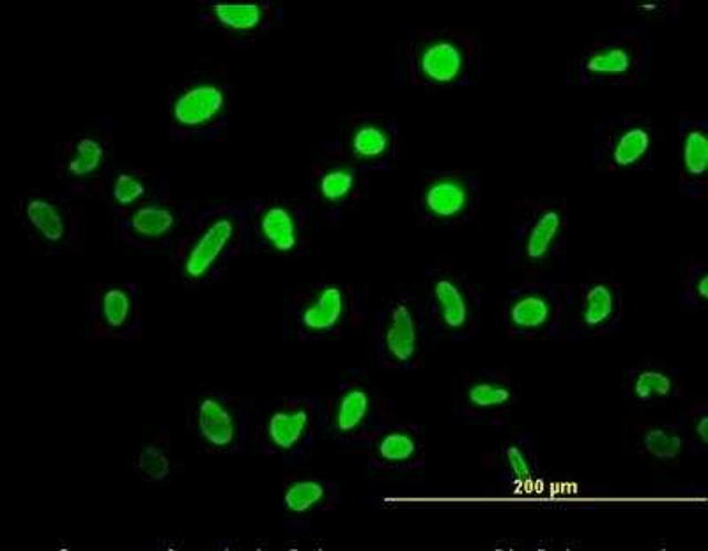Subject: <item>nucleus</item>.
<instances>
[{"instance_id":"7ed1b4c3","label":"nucleus","mask_w":708,"mask_h":551,"mask_svg":"<svg viewBox=\"0 0 708 551\" xmlns=\"http://www.w3.org/2000/svg\"><path fill=\"white\" fill-rule=\"evenodd\" d=\"M597 144L607 169H646L654 158L655 128L643 114H607L598 128Z\"/></svg>"},{"instance_id":"6ab92c4d","label":"nucleus","mask_w":708,"mask_h":551,"mask_svg":"<svg viewBox=\"0 0 708 551\" xmlns=\"http://www.w3.org/2000/svg\"><path fill=\"white\" fill-rule=\"evenodd\" d=\"M310 415L305 408L279 409L266 424V433L274 449L291 450L309 432Z\"/></svg>"},{"instance_id":"473e14b6","label":"nucleus","mask_w":708,"mask_h":551,"mask_svg":"<svg viewBox=\"0 0 708 551\" xmlns=\"http://www.w3.org/2000/svg\"><path fill=\"white\" fill-rule=\"evenodd\" d=\"M507 462L512 470L513 477L519 480L530 479L531 477V461L528 458V454L518 447V445H510L507 447Z\"/></svg>"},{"instance_id":"9b49d317","label":"nucleus","mask_w":708,"mask_h":551,"mask_svg":"<svg viewBox=\"0 0 708 551\" xmlns=\"http://www.w3.org/2000/svg\"><path fill=\"white\" fill-rule=\"evenodd\" d=\"M622 316V297L618 288L607 281H593L584 285L575 309V323L586 335L606 334Z\"/></svg>"},{"instance_id":"a878e982","label":"nucleus","mask_w":708,"mask_h":551,"mask_svg":"<svg viewBox=\"0 0 708 551\" xmlns=\"http://www.w3.org/2000/svg\"><path fill=\"white\" fill-rule=\"evenodd\" d=\"M684 447H686L684 436L671 427H648L643 433V449L657 461H675Z\"/></svg>"},{"instance_id":"c756f323","label":"nucleus","mask_w":708,"mask_h":551,"mask_svg":"<svg viewBox=\"0 0 708 551\" xmlns=\"http://www.w3.org/2000/svg\"><path fill=\"white\" fill-rule=\"evenodd\" d=\"M146 183L138 179V176L129 173H121L115 176L114 185H112V197L115 205L132 206L146 196Z\"/></svg>"},{"instance_id":"b1692460","label":"nucleus","mask_w":708,"mask_h":551,"mask_svg":"<svg viewBox=\"0 0 708 551\" xmlns=\"http://www.w3.org/2000/svg\"><path fill=\"white\" fill-rule=\"evenodd\" d=\"M371 414V392L365 387H351L342 392L335 405L336 432L353 433L360 429Z\"/></svg>"},{"instance_id":"7c9ffc66","label":"nucleus","mask_w":708,"mask_h":551,"mask_svg":"<svg viewBox=\"0 0 708 551\" xmlns=\"http://www.w3.org/2000/svg\"><path fill=\"white\" fill-rule=\"evenodd\" d=\"M686 302L693 309H707L708 305V267L695 264L690 268L686 284Z\"/></svg>"},{"instance_id":"2f4dec72","label":"nucleus","mask_w":708,"mask_h":551,"mask_svg":"<svg viewBox=\"0 0 708 551\" xmlns=\"http://www.w3.org/2000/svg\"><path fill=\"white\" fill-rule=\"evenodd\" d=\"M137 470L149 480H164L170 470V461L162 450L147 447L137 458Z\"/></svg>"},{"instance_id":"dca6fc26","label":"nucleus","mask_w":708,"mask_h":551,"mask_svg":"<svg viewBox=\"0 0 708 551\" xmlns=\"http://www.w3.org/2000/svg\"><path fill=\"white\" fill-rule=\"evenodd\" d=\"M257 231L277 252H292L300 245V220L288 206L273 205L266 208L257 220Z\"/></svg>"},{"instance_id":"412c9836","label":"nucleus","mask_w":708,"mask_h":551,"mask_svg":"<svg viewBox=\"0 0 708 551\" xmlns=\"http://www.w3.org/2000/svg\"><path fill=\"white\" fill-rule=\"evenodd\" d=\"M212 20L232 34H250L266 23V8L261 4H212Z\"/></svg>"},{"instance_id":"423d86ee","label":"nucleus","mask_w":708,"mask_h":551,"mask_svg":"<svg viewBox=\"0 0 708 551\" xmlns=\"http://www.w3.org/2000/svg\"><path fill=\"white\" fill-rule=\"evenodd\" d=\"M477 179L460 173H441L424 179L416 206L427 222L459 226L477 209Z\"/></svg>"},{"instance_id":"aec40b11","label":"nucleus","mask_w":708,"mask_h":551,"mask_svg":"<svg viewBox=\"0 0 708 551\" xmlns=\"http://www.w3.org/2000/svg\"><path fill=\"white\" fill-rule=\"evenodd\" d=\"M677 391V376L663 367H639L631 376V394L642 403L669 399Z\"/></svg>"},{"instance_id":"f3484780","label":"nucleus","mask_w":708,"mask_h":551,"mask_svg":"<svg viewBox=\"0 0 708 551\" xmlns=\"http://www.w3.org/2000/svg\"><path fill=\"white\" fill-rule=\"evenodd\" d=\"M23 220L32 232L49 243H61L67 235L66 215L53 200L32 196L23 202Z\"/></svg>"},{"instance_id":"f03ea898","label":"nucleus","mask_w":708,"mask_h":551,"mask_svg":"<svg viewBox=\"0 0 708 551\" xmlns=\"http://www.w3.org/2000/svg\"><path fill=\"white\" fill-rule=\"evenodd\" d=\"M648 64V46L636 34L597 41L577 59L581 85H636Z\"/></svg>"},{"instance_id":"393cba45","label":"nucleus","mask_w":708,"mask_h":551,"mask_svg":"<svg viewBox=\"0 0 708 551\" xmlns=\"http://www.w3.org/2000/svg\"><path fill=\"white\" fill-rule=\"evenodd\" d=\"M176 214L164 205H149L138 208L129 218L133 235L144 240H162L176 227Z\"/></svg>"},{"instance_id":"a211bd4d","label":"nucleus","mask_w":708,"mask_h":551,"mask_svg":"<svg viewBox=\"0 0 708 551\" xmlns=\"http://www.w3.org/2000/svg\"><path fill=\"white\" fill-rule=\"evenodd\" d=\"M360 170L351 162H336L319 174L317 194L330 206L347 205L358 194Z\"/></svg>"},{"instance_id":"cd10ccee","label":"nucleus","mask_w":708,"mask_h":551,"mask_svg":"<svg viewBox=\"0 0 708 551\" xmlns=\"http://www.w3.org/2000/svg\"><path fill=\"white\" fill-rule=\"evenodd\" d=\"M327 498V489L319 480H298L285 493V509L294 514L312 511Z\"/></svg>"},{"instance_id":"9d476101","label":"nucleus","mask_w":708,"mask_h":551,"mask_svg":"<svg viewBox=\"0 0 708 551\" xmlns=\"http://www.w3.org/2000/svg\"><path fill=\"white\" fill-rule=\"evenodd\" d=\"M395 123L383 117H362L345 132L344 153L351 164L383 165L394 156Z\"/></svg>"},{"instance_id":"20e7f679","label":"nucleus","mask_w":708,"mask_h":551,"mask_svg":"<svg viewBox=\"0 0 708 551\" xmlns=\"http://www.w3.org/2000/svg\"><path fill=\"white\" fill-rule=\"evenodd\" d=\"M433 320L439 334L468 339L478 323V299L465 276L454 270H438L427 281Z\"/></svg>"},{"instance_id":"f257e3e1","label":"nucleus","mask_w":708,"mask_h":551,"mask_svg":"<svg viewBox=\"0 0 708 551\" xmlns=\"http://www.w3.org/2000/svg\"><path fill=\"white\" fill-rule=\"evenodd\" d=\"M477 41L460 29H421L404 49L409 82L427 91H454L468 84L477 66Z\"/></svg>"},{"instance_id":"2eb2a0df","label":"nucleus","mask_w":708,"mask_h":551,"mask_svg":"<svg viewBox=\"0 0 708 551\" xmlns=\"http://www.w3.org/2000/svg\"><path fill=\"white\" fill-rule=\"evenodd\" d=\"M197 424L202 440L217 449H229L238 436V423H236L232 409L218 399V397H204L197 412Z\"/></svg>"},{"instance_id":"f8f14e48","label":"nucleus","mask_w":708,"mask_h":551,"mask_svg":"<svg viewBox=\"0 0 708 551\" xmlns=\"http://www.w3.org/2000/svg\"><path fill=\"white\" fill-rule=\"evenodd\" d=\"M236 236L235 218L221 215L204 227L195 238L183 261V271L191 281H200L208 276L218 259L223 256Z\"/></svg>"},{"instance_id":"72a5a7b5","label":"nucleus","mask_w":708,"mask_h":551,"mask_svg":"<svg viewBox=\"0 0 708 551\" xmlns=\"http://www.w3.org/2000/svg\"><path fill=\"white\" fill-rule=\"evenodd\" d=\"M695 436L699 444L707 445L708 441V415H699L698 423L695 424Z\"/></svg>"},{"instance_id":"1a4fd4ad","label":"nucleus","mask_w":708,"mask_h":551,"mask_svg":"<svg viewBox=\"0 0 708 551\" xmlns=\"http://www.w3.org/2000/svg\"><path fill=\"white\" fill-rule=\"evenodd\" d=\"M227 111V91L212 82L186 85L170 105L174 125L185 132L211 126Z\"/></svg>"},{"instance_id":"ddd939ff","label":"nucleus","mask_w":708,"mask_h":551,"mask_svg":"<svg viewBox=\"0 0 708 551\" xmlns=\"http://www.w3.org/2000/svg\"><path fill=\"white\" fill-rule=\"evenodd\" d=\"M347 309L350 299L344 288L335 284L323 285L312 299L303 303L300 311L301 329L314 335L330 334L341 326L347 316Z\"/></svg>"},{"instance_id":"4468645a","label":"nucleus","mask_w":708,"mask_h":551,"mask_svg":"<svg viewBox=\"0 0 708 551\" xmlns=\"http://www.w3.org/2000/svg\"><path fill=\"white\" fill-rule=\"evenodd\" d=\"M680 167L686 187L701 190L708 173V123L705 117H684L680 126Z\"/></svg>"},{"instance_id":"5701e85b","label":"nucleus","mask_w":708,"mask_h":551,"mask_svg":"<svg viewBox=\"0 0 708 551\" xmlns=\"http://www.w3.org/2000/svg\"><path fill=\"white\" fill-rule=\"evenodd\" d=\"M105 164V146L97 138L80 137L71 144L64 170L66 176L75 179L91 178Z\"/></svg>"},{"instance_id":"39448f33","label":"nucleus","mask_w":708,"mask_h":551,"mask_svg":"<svg viewBox=\"0 0 708 551\" xmlns=\"http://www.w3.org/2000/svg\"><path fill=\"white\" fill-rule=\"evenodd\" d=\"M566 238V208L556 202L531 206L516 229L513 258L528 270H537L556 258Z\"/></svg>"},{"instance_id":"c85d7f7f","label":"nucleus","mask_w":708,"mask_h":551,"mask_svg":"<svg viewBox=\"0 0 708 551\" xmlns=\"http://www.w3.org/2000/svg\"><path fill=\"white\" fill-rule=\"evenodd\" d=\"M133 302L128 291L123 288H108L100 300L102 321L108 329H123L132 316Z\"/></svg>"},{"instance_id":"0eeeda50","label":"nucleus","mask_w":708,"mask_h":551,"mask_svg":"<svg viewBox=\"0 0 708 551\" xmlns=\"http://www.w3.org/2000/svg\"><path fill=\"white\" fill-rule=\"evenodd\" d=\"M556 293L542 284H527L513 290L504 303V321L510 332L522 337L549 334L558 323Z\"/></svg>"},{"instance_id":"bb28decb","label":"nucleus","mask_w":708,"mask_h":551,"mask_svg":"<svg viewBox=\"0 0 708 551\" xmlns=\"http://www.w3.org/2000/svg\"><path fill=\"white\" fill-rule=\"evenodd\" d=\"M376 453L379 459L386 462H407L415 459L420 453V445L415 435L407 429L386 433L376 444Z\"/></svg>"},{"instance_id":"4be33fe9","label":"nucleus","mask_w":708,"mask_h":551,"mask_svg":"<svg viewBox=\"0 0 708 551\" xmlns=\"http://www.w3.org/2000/svg\"><path fill=\"white\" fill-rule=\"evenodd\" d=\"M513 391L509 382L496 376H480L466 388V401L478 412H498L512 403Z\"/></svg>"},{"instance_id":"6e6552de","label":"nucleus","mask_w":708,"mask_h":551,"mask_svg":"<svg viewBox=\"0 0 708 551\" xmlns=\"http://www.w3.org/2000/svg\"><path fill=\"white\" fill-rule=\"evenodd\" d=\"M424 344L421 323L412 300H397L389 305L381 330L383 358L394 367H406L418 361Z\"/></svg>"}]
</instances>
